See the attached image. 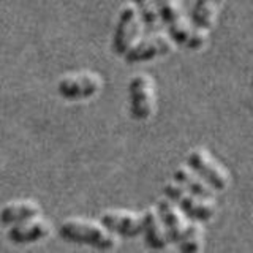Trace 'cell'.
<instances>
[{
  "label": "cell",
  "instance_id": "cell-3",
  "mask_svg": "<svg viewBox=\"0 0 253 253\" xmlns=\"http://www.w3.org/2000/svg\"><path fill=\"white\" fill-rule=\"evenodd\" d=\"M130 114L134 121H147L157 108V84L147 73L134 76L128 84Z\"/></svg>",
  "mask_w": 253,
  "mask_h": 253
},
{
  "label": "cell",
  "instance_id": "cell-10",
  "mask_svg": "<svg viewBox=\"0 0 253 253\" xmlns=\"http://www.w3.org/2000/svg\"><path fill=\"white\" fill-rule=\"evenodd\" d=\"M51 233V226L44 220H29L24 223L11 225L8 229V239L13 244L26 245V244H35L38 241H43Z\"/></svg>",
  "mask_w": 253,
  "mask_h": 253
},
{
  "label": "cell",
  "instance_id": "cell-16",
  "mask_svg": "<svg viewBox=\"0 0 253 253\" xmlns=\"http://www.w3.org/2000/svg\"><path fill=\"white\" fill-rule=\"evenodd\" d=\"M203 228L200 225V220L192 218V221H187L184 233H182L180 242L177 247L182 252H200L203 249Z\"/></svg>",
  "mask_w": 253,
  "mask_h": 253
},
{
  "label": "cell",
  "instance_id": "cell-8",
  "mask_svg": "<svg viewBox=\"0 0 253 253\" xmlns=\"http://www.w3.org/2000/svg\"><path fill=\"white\" fill-rule=\"evenodd\" d=\"M174 40L169 37H166L163 34H158L154 37H147L142 42L134 43L128 51L124 54V59L126 63L134 65V63L147 62L160 57V55L169 54L174 47Z\"/></svg>",
  "mask_w": 253,
  "mask_h": 253
},
{
  "label": "cell",
  "instance_id": "cell-4",
  "mask_svg": "<svg viewBox=\"0 0 253 253\" xmlns=\"http://www.w3.org/2000/svg\"><path fill=\"white\" fill-rule=\"evenodd\" d=\"M163 193L166 198L176 203L179 208L184 211L190 218L208 221L215 215V203L213 200H206V198L198 196L192 192H188L182 185L168 184L163 187Z\"/></svg>",
  "mask_w": 253,
  "mask_h": 253
},
{
  "label": "cell",
  "instance_id": "cell-7",
  "mask_svg": "<svg viewBox=\"0 0 253 253\" xmlns=\"http://www.w3.org/2000/svg\"><path fill=\"white\" fill-rule=\"evenodd\" d=\"M139 19L136 5H124L113 37V51L116 54L124 55L134 44L139 34Z\"/></svg>",
  "mask_w": 253,
  "mask_h": 253
},
{
  "label": "cell",
  "instance_id": "cell-14",
  "mask_svg": "<svg viewBox=\"0 0 253 253\" xmlns=\"http://www.w3.org/2000/svg\"><path fill=\"white\" fill-rule=\"evenodd\" d=\"M223 2L225 0H196L192 13L195 27L206 32L212 29Z\"/></svg>",
  "mask_w": 253,
  "mask_h": 253
},
{
  "label": "cell",
  "instance_id": "cell-12",
  "mask_svg": "<svg viewBox=\"0 0 253 253\" xmlns=\"http://www.w3.org/2000/svg\"><path fill=\"white\" fill-rule=\"evenodd\" d=\"M144 237H146V244L150 249L163 250L168 247L169 237L166 234L160 213L152 208L147 209L144 213Z\"/></svg>",
  "mask_w": 253,
  "mask_h": 253
},
{
  "label": "cell",
  "instance_id": "cell-2",
  "mask_svg": "<svg viewBox=\"0 0 253 253\" xmlns=\"http://www.w3.org/2000/svg\"><path fill=\"white\" fill-rule=\"evenodd\" d=\"M59 236L67 242L90 245L97 250H113L117 245L116 237L109 229L87 220L71 218L63 221L59 226Z\"/></svg>",
  "mask_w": 253,
  "mask_h": 253
},
{
  "label": "cell",
  "instance_id": "cell-9",
  "mask_svg": "<svg viewBox=\"0 0 253 253\" xmlns=\"http://www.w3.org/2000/svg\"><path fill=\"white\" fill-rule=\"evenodd\" d=\"M100 221L111 233L124 237H136L144 231V215L128 211H108L101 213Z\"/></svg>",
  "mask_w": 253,
  "mask_h": 253
},
{
  "label": "cell",
  "instance_id": "cell-1",
  "mask_svg": "<svg viewBox=\"0 0 253 253\" xmlns=\"http://www.w3.org/2000/svg\"><path fill=\"white\" fill-rule=\"evenodd\" d=\"M162 21L168 26L171 38L188 49H201L206 43V30L190 26L184 16L180 0H155Z\"/></svg>",
  "mask_w": 253,
  "mask_h": 253
},
{
  "label": "cell",
  "instance_id": "cell-6",
  "mask_svg": "<svg viewBox=\"0 0 253 253\" xmlns=\"http://www.w3.org/2000/svg\"><path fill=\"white\" fill-rule=\"evenodd\" d=\"M101 78L92 71L67 75L57 84V92L62 98L70 101H79L95 97L101 89Z\"/></svg>",
  "mask_w": 253,
  "mask_h": 253
},
{
  "label": "cell",
  "instance_id": "cell-15",
  "mask_svg": "<svg viewBox=\"0 0 253 253\" xmlns=\"http://www.w3.org/2000/svg\"><path fill=\"white\" fill-rule=\"evenodd\" d=\"M174 180L185 190H188V192L206 198V200H213V188L195 171L192 172L187 168H179L174 172Z\"/></svg>",
  "mask_w": 253,
  "mask_h": 253
},
{
  "label": "cell",
  "instance_id": "cell-11",
  "mask_svg": "<svg viewBox=\"0 0 253 253\" xmlns=\"http://www.w3.org/2000/svg\"><path fill=\"white\" fill-rule=\"evenodd\" d=\"M158 213H160V218L163 221V226L166 229V234L169 237V242L179 245L182 233H184V228L187 221L182 217L180 211L176 208L174 201L171 203V200H162L158 201V208H157Z\"/></svg>",
  "mask_w": 253,
  "mask_h": 253
},
{
  "label": "cell",
  "instance_id": "cell-13",
  "mask_svg": "<svg viewBox=\"0 0 253 253\" xmlns=\"http://www.w3.org/2000/svg\"><path fill=\"white\" fill-rule=\"evenodd\" d=\"M40 212H42V209L34 201H18L5 206L0 211V221L6 226L18 225L37 218L40 215Z\"/></svg>",
  "mask_w": 253,
  "mask_h": 253
},
{
  "label": "cell",
  "instance_id": "cell-17",
  "mask_svg": "<svg viewBox=\"0 0 253 253\" xmlns=\"http://www.w3.org/2000/svg\"><path fill=\"white\" fill-rule=\"evenodd\" d=\"M134 5L138 8L139 18L146 26V30H154L158 22V18H160L155 0H134Z\"/></svg>",
  "mask_w": 253,
  "mask_h": 253
},
{
  "label": "cell",
  "instance_id": "cell-5",
  "mask_svg": "<svg viewBox=\"0 0 253 253\" xmlns=\"http://www.w3.org/2000/svg\"><path fill=\"white\" fill-rule=\"evenodd\" d=\"M187 163L196 174L218 192H223L229 185V172L218 160H215L208 149H193L187 157Z\"/></svg>",
  "mask_w": 253,
  "mask_h": 253
}]
</instances>
